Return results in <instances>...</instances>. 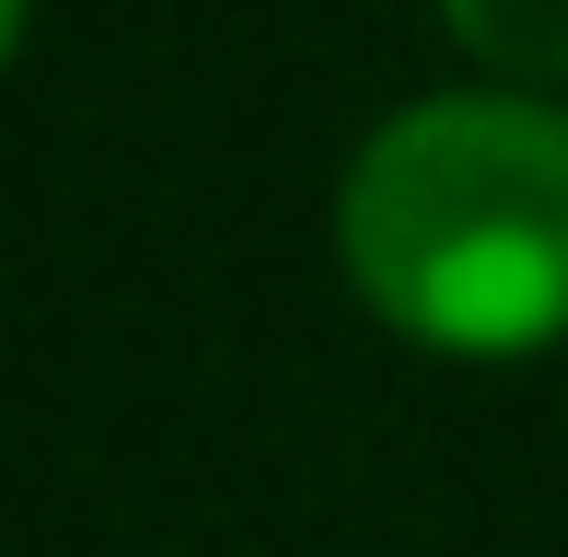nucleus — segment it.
I'll list each match as a JSON object with an SVG mask.
<instances>
[{"instance_id": "obj_1", "label": "nucleus", "mask_w": 568, "mask_h": 557, "mask_svg": "<svg viewBox=\"0 0 568 557\" xmlns=\"http://www.w3.org/2000/svg\"><path fill=\"white\" fill-rule=\"evenodd\" d=\"M337 267L429 361L568 348V105L557 93H418L337 174Z\"/></svg>"}, {"instance_id": "obj_2", "label": "nucleus", "mask_w": 568, "mask_h": 557, "mask_svg": "<svg viewBox=\"0 0 568 557\" xmlns=\"http://www.w3.org/2000/svg\"><path fill=\"white\" fill-rule=\"evenodd\" d=\"M429 12H442V36L487 82H510V93L568 82V0H429Z\"/></svg>"}, {"instance_id": "obj_3", "label": "nucleus", "mask_w": 568, "mask_h": 557, "mask_svg": "<svg viewBox=\"0 0 568 557\" xmlns=\"http://www.w3.org/2000/svg\"><path fill=\"white\" fill-rule=\"evenodd\" d=\"M23 12H36V0H0V70H12V47H23Z\"/></svg>"}]
</instances>
